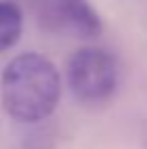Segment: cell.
I'll return each instance as SVG.
<instances>
[{"label":"cell","instance_id":"cell-3","mask_svg":"<svg viewBox=\"0 0 147 149\" xmlns=\"http://www.w3.org/2000/svg\"><path fill=\"white\" fill-rule=\"evenodd\" d=\"M43 30L69 39H95L102 33L98 11L84 0H54L39 11Z\"/></svg>","mask_w":147,"mask_h":149},{"label":"cell","instance_id":"cell-1","mask_svg":"<svg viewBox=\"0 0 147 149\" xmlns=\"http://www.w3.org/2000/svg\"><path fill=\"white\" fill-rule=\"evenodd\" d=\"M61 74L50 58L24 52L11 58L0 76V102L11 119L22 123L45 121L59 106Z\"/></svg>","mask_w":147,"mask_h":149},{"label":"cell","instance_id":"cell-2","mask_svg":"<svg viewBox=\"0 0 147 149\" xmlns=\"http://www.w3.org/2000/svg\"><path fill=\"white\" fill-rule=\"evenodd\" d=\"M119 67L115 56L104 48L87 45L69 58L67 82L76 100L84 104L106 102L117 89Z\"/></svg>","mask_w":147,"mask_h":149},{"label":"cell","instance_id":"cell-4","mask_svg":"<svg viewBox=\"0 0 147 149\" xmlns=\"http://www.w3.org/2000/svg\"><path fill=\"white\" fill-rule=\"evenodd\" d=\"M24 15L11 0H0V52L13 48L22 37Z\"/></svg>","mask_w":147,"mask_h":149}]
</instances>
